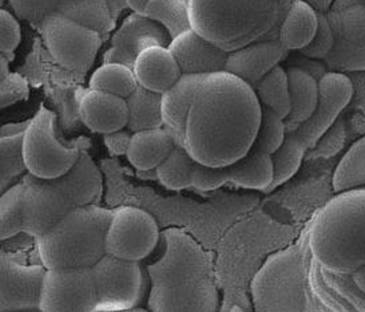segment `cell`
<instances>
[{
	"instance_id": "1",
	"label": "cell",
	"mask_w": 365,
	"mask_h": 312,
	"mask_svg": "<svg viewBox=\"0 0 365 312\" xmlns=\"http://www.w3.org/2000/svg\"><path fill=\"white\" fill-rule=\"evenodd\" d=\"M312 290L325 311H365V188L340 192L308 223Z\"/></svg>"
},
{
	"instance_id": "2",
	"label": "cell",
	"mask_w": 365,
	"mask_h": 312,
	"mask_svg": "<svg viewBox=\"0 0 365 312\" xmlns=\"http://www.w3.org/2000/svg\"><path fill=\"white\" fill-rule=\"evenodd\" d=\"M261 111L247 82L227 71L207 74L187 114L183 148L200 163L230 165L253 146Z\"/></svg>"
},
{
	"instance_id": "3",
	"label": "cell",
	"mask_w": 365,
	"mask_h": 312,
	"mask_svg": "<svg viewBox=\"0 0 365 312\" xmlns=\"http://www.w3.org/2000/svg\"><path fill=\"white\" fill-rule=\"evenodd\" d=\"M162 253L146 266L149 311L213 312L220 308L215 260L189 232L162 231Z\"/></svg>"
},
{
	"instance_id": "4",
	"label": "cell",
	"mask_w": 365,
	"mask_h": 312,
	"mask_svg": "<svg viewBox=\"0 0 365 312\" xmlns=\"http://www.w3.org/2000/svg\"><path fill=\"white\" fill-rule=\"evenodd\" d=\"M293 0H187L194 31L227 53L262 39H279Z\"/></svg>"
},
{
	"instance_id": "5",
	"label": "cell",
	"mask_w": 365,
	"mask_h": 312,
	"mask_svg": "<svg viewBox=\"0 0 365 312\" xmlns=\"http://www.w3.org/2000/svg\"><path fill=\"white\" fill-rule=\"evenodd\" d=\"M21 183L23 233L39 236L76 206L101 204L103 177L86 151L68 172L56 178L24 173Z\"/></svg>"
},
{
	"instance_id": "6",
	"label": "cell",
	"mask_w": 365,
	"mask_h": 312,
	"mask_svg": "<svg viewBox=\"0 0 365 312\" xmlns=\"http://www.w3.org/2000/svg\"><path fill=\"white\" fill-rule=\"evenodd\" d=\"M311 252L308 224L299 238L272 253L252 280L250 293L256 311H325L309 280Z\"/></svg>"
},
{
	"instance_id": "7",
	"label": "cell",
	"mask_w": 365,
	"mask_h": 312,
	"mask_svg": "<svg viewBox=\"0 0 365 312\" xmlns=\"http://www.w3.org/2000/svg\"><path fill=\"white\" fill-rule=\"evenodd\" d=\"M111 215V209L99 204L82 205L67 212L54 226L35 237V246L44 267L94 266L106 255V233Z\"/></svg>"
},
{
	"instance_id": "8",
	"label": "cell",
	"mask_w": 365,
	"mask_h": 312,
	"mask_svg": "<svg viewBox=\"0 0 365 312\" xmlns=\"http://www.w3.org/2000/svg\"><path fill=\"white\" fill-rule=\"evenodd\" d=\"M46 271L34 237L0 243V311H39Z\"/></svg>"
},
{
	"instance_id": "9",
	"label": "cell",
	"mask_w": 365,
	"mask_h": 312,
	"mask_svg": "<svg viewBox=\"0 0 365 312\" xmlns=\"http://www.w3.org/2000/svg\"><path fill=\"white\" fill-rule=\"evenodd\" d=\"M22 160L26 172L39 178H56L68 172L81 157V142L66 144L58 137L56 116L41 106L23 131Z\"/></svg>"
},
{
	"instance_id": "10",
	"label": "cell",
	"mask_w": 365,
	"mask_h": 312,
	"mask_svg": "<svg viewBox=\"0 0 365 312\" xmlns=\"http://www.w3.org/2000/svg\"><path fill=\"white\" fill-rule=\"evenodd\" d=\"M91 268L97 287L96 312L143 311L140 304L145 299L149 278L140 261L106 253Z\"/></svg>"
},
{
	"instance_id": "11",
	"label": "cell",
	"mask_w": 365,
	"mask_h": 312,
	"mask_svg": "<svg viewBox=\"0 0 365 312\" xmlns=\"http://www.w3.org/2000/svg\"><path fill=\"white\" fill-rule=\"evenodd\" d=\"M44 46L56 65L76 74H86L102 47V35L56 12L42 22Z\"/></svg>"
},
{
	"instance_id": "12",
	"label": "cell",
	"mask_w": 365,
	"mask_h": 312,
	"mask_svg": "<svg viewBox=\"0 0 365 312\" xmlns=\"http://www.w3.org/2000/svg\"><path fill=\"white\" fill-rule=\"evenodd\" d=\"M325 16L334 38L324 59L328 70L365 71V0H333Z\"/></svg>"
},
{
	"instance_id": "13",
	"label": "cell",
	"mask_w": 365,
	"mask_h": 312,
	"mask_svg": "<svg viewBox=\"0 0 365 312\" xmlns=\"http://www.w3.org/2000/svg\"><path fill=\"white\" fill-rule=\"evenodd\" d=\"M161 232L155 218L135 206L113 211L106 233V253L115 258L142 261L160 243Z\"/></svg>"
},
{
	"instance_id": "14",
	"label": "cell",
	"mask_w": 365,
	"mask_h": 312,
	"mask_svg": "<svg viewBox=\"0 0 365 312\" xmlns=\"http://www.w3.org/2000/svg\"><path fill=\"white\" fill-rule=\"evenodd\" d=\"M96 306L97 287L91 267L46 271L39 311L91 312Z\"/></svg>"
},
{
	"instance_id": "15",
	"label": "cell",
	"mask_w": 365,
	"mask_h": 312,
	"mask_svg": "<svg viewBox=\"0 0 365 312\" xmlns=\"http://www.w3.org/2000/svg\"><path fill=\"white\" fill-rule=\"evenodd\" d=\"M352 97L354 84L349 76L337 71L325 73L319 79V98L313 114L292 134L300 139L308 149H312L337 122Z\"/></svg>"
},
{
	"instance_id": "16",
	"label": "cell",
	"mask_w": 365,
	"mask_h": 312,
	"mask_svg": "<svg viewBox=\"0 0 365 312\" xmlns=\"http://www.w3.org/2000/svg\"><path fill=\"white\" fill-rule=\"evenodd\" d=\"M172 42L169 33L160 23L133 12L114 33L103 62H118L133 67L137 56L151 46L168 47Z\"/></svg>"
},
{
	"instance_id": "17",
	"label": "cell",
	"mask_w": 365,
	"mask_h": 312,
	"mask_svg": "<svg viewBox=\"0 0 365 312\" xmlns=\"http://www.w3.org/2000/svg\"><path fill=\"white\" fill-rule=\"evenodd\" d=\"M288 54L289 51L279 44V39H262L230 51L225 71L253 87Z\"/></svg>"
},
{
	"instance_id": "18",
	"label": "cell",
	"mask_w": 365,
	"mask_h": 312,
	"mask_svg": "<svg viewBox=\"0 0 365 312\" xmlns=\"http://www.w3.org/2000/svg\"><path fill=\"white\" fill-rule=\"evenodd\" d=\"M182 74L207 76L225 71L227 51L195 33L193 29L173 38L168 46Z\"/></svg>"
},
{
	"instance_id": "19",
	"label": "cell",
	"mask_w": 365,
	"mask_h": 312,
	"mask_svg": "<svg viewBox=\"0 0 365 312\" xmlns=\"http://www.w3.org/2000/svg\"><path fill=\"white\" fill-rule=\"evenodd\" d=\"M78 114L87 129L108 134L128 126L129 109L125 98L88 87L78 94Z\"/></svg>"
},
{
	"instance_id": "20",
	"label": "cell",
	"mask_w": 365,
	"mask_h": 312,
	"mask_svg": "<svg viewBox=\"0 0 365 312\" xmlns=\"http://www.w3.org/2000/svg\"><path fill=\"white\" fill-rule=\"evenodd\" d=\"M204 78L205 76L198 74H182L173 86L161 94L163 129L170 134L178 146H183L187 114Z\"/></svg>"
},
{
	"instance_id": "21",
	"label": "cell",
	"mask_w": 365,
	"mask_h": 312,
	"mask_svg": "<svg viewBox=\"0 0 365 312\" xmlns=\"http://www.w3.org/2000/svg\"><path fill=\"white\" fill-rule=\"evenodd\" d=\"M131 69L140 86L158 94L166 91L182 76L172 51L163 46H151L143 50Z\"/></svg>"
},
{
	"instance_id": "22",
	"label": "cell",
	"mask_w": 365,
	"mask_h": 312,
	"mask_svg": "<svg viewBox=\"0 0 365 312\" xmlns=\"http://www.w3.org/2000/svg\"><path fill=\"white\" fill-rule=\"evenodd\" d=\"M285 71L289 84L290 111L284 122L287 133H293L311 117L316 109L319 81L299 66H289Z\"/></svg>"
},
{
	"instance_id": "23",
	"label": "cell",
	"mask_w": 365,
	"mask_h": 312,
	"mask_svg": "<svg viewBox=\"0 0 365 312\" xmlns=\"http://www.w3.org/2000/svg\"><path fill=\"white\" fill-rule=\"evenodd\" d=\"M174 146L170 134L163 128L140 130L133 133L126 157L137 171H154Z\"/></svg>"
},
{
	"instance_id": "24",
	"label": "cell",
	"mask_w": 365,
	"mask_h": 312,
	"mask_svg": "<svg viewBox=\"0 0 365 312\" xmlns=\"http://www.w3.org/2000/svg\"><path fill=\"white\" fill-rule=\"evenodd\" d=\"M319 26V12L302 0H293L279 27V42L288 51H300L311 44Z\"/></svg>"
},
{
	"instance_id": "25",
	"label": "cell",
	"mask_w": 365,
	"mask_h": 312,
	"mask_svg": "<svg viewBox=\"0 0 365 312\" xmlns=\"http://www.w3.org/2000/svg\"><path fill=\"white\" fill-rule=\"evenodd\" d=\"M229 183L264 192L273 181V162L267 151L252 146L244 157L226 165Z\"/></svg>"
},
{
	"instance_id": "26",
	"label": "cell",
	"mask_w": 365,
	"mask_h": 312,
	"mask_svg": "<svg viewBox=\"0 0 365 312\" xmlns=\"http://www.w3.org/2000/svg\"><path fill=\"white\" fill-rule=\"evenodd\" d=\"M27 124L29 119L0 126V196L26 173L21 145Z\"/></svg>"
},
{
	"instance_id": "27",
	"label": "cell",
	"mask_w": 365,
	"mask_h": 312,
	"mask_svg": "<svg viewBox=\"0 0 365 312\" xmlns=\"http://www.w3.org/2000/svg\"><path fill=\"white\" fill-rule=\"evenodd\" d=\"M125 99L129 109L126 129H129L131 133H135L140 130L163 128L161 94L138 85L129 97Z\"/></svg>"
},
{
	"instance_id": "28",
	"label": "cell",
	"mask_w": 365,
	"mask_h": 312,
	"mask_svg": "<svg viewBox=\"0 0 365 312\" xmlns=\"http://www.w3.org/2000/svg\"><path fill=\"white\" fill-rule=\"evenodd\" d=\"M255 94L261 108L268 109L281 119H287L290 111L288 76L282 66H276L255 86Z\"/></svg>"
},
{
	"instance_id": "29",
	"label": "cell",
	"mask_w": 365,
	"mask_h": 312,
	"mask_svg": "<svg viewBox=\"0 0 365 312\" xmlns=\"http://www.w3.org/2000/svg\"><path fill=\"white\" fill-rule=\"evenodd\" d=\"M308 151L309 149L304 145L300 139H297L292 133H287V137L282 141L281 146L272 154L273 181L264 191V193H270L282 183L289 181L290 178L299 172L301 163L304 161Z\"/></svg>"
},
{
	"instance_id": "30",
	"label": "cell",
	"mask_w": 365,
	"mask_h": 312,
	"mask_svg": "<svg viewBox=\"0 0 365 312\" xmlns=\"http://www.w3.org/2000/svg\"><path fill=\"white\" fill-rule=\"evenodd\" d=\"M332 186L336 193L365 188V136L344 154L333 173Z\"/></svg>"
},
{
	"instance_id": "31",
	"label": "cell",
	"mask_w": 365,
	"mask_h": 312,
	"mask_svg": "<svg viewBox=\"0 0 365 312\" xmlns=\"http://www.w3.org/2000/svg\"><path fill=\"white\" fill-rule=\"evenodd\" d=\"M138 86L133 69L118 62H103L90 76L88 87L128 98Z\"/></svg>"
},
{
	"instance_id": "32",
	"label": "cell",
	"mask_w": 365,
	"mask_h": 312,
	"mask_svg": "<svg viewBox=\"0 0 365 312\" xmlns=\"http://www.w3.org/2000/svg\"><path fill=\"white\" fill-rule=\"evenodd\" d=\"M195 162L183 146L175 145L169 156L155 168L157 180L170 191L190 188Z\"/></svg>"
},
{
	"instance_id": "33",
	"label": "cell",
	"mask_w": 365,
	"mask_h": 312,
	"mask_svg": "<svg viewBox=\"0 0 365 312\" xmlns=\"http://www.w3.org/2000/svg\"><path fill=\"white\" fill-rule=\"evenodd\" d=\"M143 15L160 23L172 39L192 29L187 0H150Z\"/></svg>"
},
{
	"instance_id": "34",
	"label": "cell",
	"mask_w": 365,
	"mask_h": 312,
	"mask_svg": "<svg viewBox=\"0 0 365 312\" xmlns=\"http://www.w3.org/2000/svg\"><path fill=\"white\" fill-rule=\"evenodd\" d=\"M23 233L19 180L0 196V243Z\"/></svg>"
},
{
	"instance_id": "35",
	"label": "cell",
	"mask_w": 365,
	"mask_h": 312,
	"mask_svg": "<svg viewBox=\"0 0 365 312\" xmlns=\"http://www.w3.org/2000/svg\"><path fill=\"white\" fill-rule=\"evenodd\" d=\"M287 137L284 119L268 109L262 108L261 121L253 146L267 151L270 156L279 149Z\"/></svg>"
},
{
	"instance_id": "36",
	"label": "cell",
	"mask_w": 365,
	"mask_h": 312,
	"mask_svg": "<svg viewBox=\"0 0 365 312\" xmlns=\"http://www.w3.org/2000/svg\"><path fill=\"white\" fill-rule=\"evenodd\" d=\"M333 42H334V38H333L332 29L327 21L325 14H319L317 31L314 34L311 44H307L304 49H301L300 54L302 56L311 58V59L324 61L327 58V55L331 53Z\"/></svg>"
},
{
	"instance_id": "37",
	"label": "cell",
	"mask_w": 365,
	"mask_h": 312,
	"mask_svg": "<svg viewBox=\"0 0 365 312\" xmlns=\"http://www.w3.org/2000/svg\"><path fill=\"white\" fill-rule=\"evenodd\" d=\"M22 42V29L11 12L0 9V54L9 61Z\"/></svg>"
},
{
	"instance_id": "38",
	"label": "cell",
	"mask_w": 365,
	"mask_h": 312,
	"mask_svg": "<svg viewBox=\"0 0 365 312\" xmlns=\"http://www.w3.org/2000/svg\"><path fill=\"white\" fill-rule=\"evenodd\" d=\"M229 183L225 166H207L195 162L192 172V186L201 192H210Z\"/></svg>"
},
{
	"instance_id": "39",
	"label": "cell",
	"mask_w": 365,
	"mask_h": 312,
	"mask_svg": "<svg viewBox=\"0 0 365 312\" xmlns=\"http://www.w3.org/2000/svg\"><path fill=\"white\" fill-rule=\"evenodd\" d=\"M29 96V85L18 74H10L0 86V109L7 108Z\"/></svg>"
},
{
	"instance_id": "40",
	"label": "cell",
	"mask_w": 365,
	"mask_h": 312,
	"mask_svg": "<svg viewBox=\"0 0 365 312\" xmlns=\"http://www.w3.org/2000/svg\"><path fill=\"white\" fill-rule=\"evenodd\" d=\"M133 133L129 129H120L103 134V142L111 156H123L128 153Z\"/></svg>"
},
{
	"instance_id": "41",
	"label": "cell",
	"mask_w": 365,
	"mask_h": 312,
	"mask_svg": "<svg viewBox=\"0 0 365 312\" xmlns=\"http://www.w3.org/2000/svg\"><path fill=\"white\" fill-rule=\"evenodd\" d=\"M305 61H299L297 65L301 67L302 70H305L307 73H309L314 79H320L325 73H328V67L324 64V61H319V59H311V58H307L304 56Z\"/></svg>"
},
{
	"instance_id": "42",
	"label": "cell",
	"mask_w": 365,
	"mask_h": 312,
	"mask_svg": "<svg viewBox=\"0 0 365 312\" xmlns=\"http://www.w3.org/2000/svg\"><path fill=\"white\" fill-rule=\"evenodd\" d=\"M319 14H327L333 4V0H302Z\"/></svg>"
},
{
	"instance_id": "43",
	"label": "cell",
	"mask_w": 365,
	"mask_h": 312,
	"mask_svg": "<svg viewBox=\"0 0 365 312\" xmlns=\"http://www.w3.org/2000/svg\"><path fill=\"white\" fill-rule=\"evenodd\" d=\"M149 1L150 0H126V4H128V7H129L131 11L143 15L145 9H146Z\"/></svg>"
},
{
	"instance_id": "44",
	"label": "cell",
	"mask_w": 365,
	"mask_h": 312,
	"mask_svg": "<svg viewBox=\"0 0 365 312\" xmlns=\"http://www.w3.org/2000/svg\"><path fill=\"white\" fill-rule=\"evenodd\" d=\"M9 76H10V61L4 55L0 54V86Z\"/></svg>"
}]
</instances>
